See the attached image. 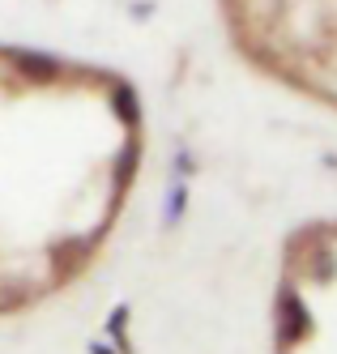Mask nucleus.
Segmentation results:
<instances>
[{"instance_id":"nucleus-5","label":"nucleus","mask_w":337,"mask_h":354,"mask_svg":"<svg viewBox=\"0 0 337 354\" xmlns=\"http://www.w3.org/2000/svg\"><path fill=\"white\" fill-rule=\"evenodd\" d=\"M337 273V257H333V248H316V257H312V277L316 282H329V277Z\"/></svg>"},{"instance_id":"nucleus-1","label":"nucleus","mask_w":337,"mask_h":354,"mask_svg":"<svg viewBox=\"0 0 337 354\" xmlns=\"http://www.w3.org/2000/svg\"><path fill=\"white\" fill-rule=\"evenodd\" d=\"M307 333H312V312H307V303L295 290H282V299H277V346L291 350Z\"/></svg>"},{"instance_id":"nucleus-6","label":"nucleus","mask_w":337,"mask_h":354,"mask_svg":"<svg viewBox=\"0 0 337 354\" xmlns=\"http://www.w3.org/2000/svg\"><path fill=\"white\" fill-rule=\"evenodd\" d=\"M184 209H188V192H184V184H179L171 192V201H167V226H175L179 218H184Z\"/></svg>"},{"instance_id":"nucleus-3","label":"nucleus","mask_w":337,"mask_h":354,"mask_svg":"<svg viewBox=\"0 0 337 354\" xmlns=\"http://www.w3.org/2000/svg\"><path fill=\"white\" fill-rule=\"evenodd\" d=\"M111 107H116V115H120L124 124H137V120H141V98H137V90H133V86H116Z\"/></svg>"},{"instance_id":"nucleus-2","label":"nucleus","mask_w":337,"mask_h":354,"mask_svg":"<svg viewBox=\"0 0 337 354\" xmlns=\"http://www.w3.org/2000/svg\"><path fill=\"white\" fill-rule=\"evenodd\" d=\"M13 68L26 82H56L60 77V60L43 56V52H13Z\"/></svg>"},{"instance_id":"nucleus-4","label":"nucleus","mask_w":337,"mask_h":354,"mask_svg":"<svg viewBox=\"0 0 337 354\" xmlns=\"http://www.w3.org/2000/svg\"><path fill=\"white\" fill-rule=\"evenodd\" d=\"M137 162H141V145H128L124 154L116 158V188H124V184L137 175Z\"/></svg>"},{"instance_id":"nucleus-8","label":"nucleus","mask_w":337,"mask_h":354,"mask_svg":"<svg viewBox=\"0 0 337 354\" xmlns=\"http://www.w3.org/2000/svg\"><path fill=\"white\" fill-rule=\"evenodd\" d=\"M90 354H111V350H107V346H102V342H94V346H90Z\"/></svg>"},{"instance_id":"nucleus-7","label":"nucleus","mask_w":337,"mask_h":354,"mask_svg":"<svg viewBox=\"0 0 337 354\" xmlns=\"http://www.w3.org/2000/svg\"><path fill=\"white\" fill-rule=\"evenodd\" d=\"M175 167H179V175H188V171H192V158H188V154H179V158H175Z\"/></svg>"}]
</instances>
